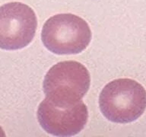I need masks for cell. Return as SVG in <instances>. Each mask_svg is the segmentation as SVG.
Masks as SVG:
<instances>
[{
	"mask_svg": "<svg viewBox=\"0 0 146 137\" xmlns=\"http://www.w3.org/2000/svg\"><path fill=\"white\" fill-rule=\"evenodd\" d=\"M103 115L110 121L128 123L136 120L146 109V91L131 78H118L106 84L99 97Z\"/></svg>",
	"mask_w": 146,
	"mask_h": 137,
	"instance_id": "6da1fadb",
	"label": "cell"
},
{
	"mask_svg": "<svg viewBox=\"0 0 146 137\" xmlns=\"http://www.w3.org/2000/svg\"><path fill=\"white\" fill-rule=\"evenodd\" d=\"M90 84V74L85 66L72 60L62 61L46 72L43 91L46 98L55 105L71 107L82 101Z\"/></svg>",
	"mask_w": 146,
	"mask_h": 137,
	"instance_id": "7a4b0ae2",
	"label": "cell"
},
{
	"mask_svg": "<svg viewBox=\"0 0 146 137\" xmlns=\"http://www.w3.org/2000/svg\"><path fill=\"white\" fill-rule=\"evenodd\" d=\"M41 39L46 48L55 54H77L89 45L91 31L83 18L73 14H59L46 21Z\"/></svg>",
	"mask_w": 146,
	"mask_h": 137,
	"instance_id": "3957f363",
	"label": "cell"
},
{
	"mask_svg": "<svg viewBox=\"0 0 146 137\" xmlns=\"http://www.w3.org/2000/svg\"><path fill=\"white\" fill-rule=\"evenodd\" d=\"M37 19L34 10L21 2H9L0 6V48L20 50L34 39Z\"/></svg>",
	"mask_w": 146,
	"mask_h": 137,
	"instance_id": "277c9868",
	"label": "cell"
},
{
	"mask_svg": "<svg viewBox=\"0 0 146 137\" xmlns=\"http://www.w3.org/2000/svg\"><path fill=\"white\" fill-rule=\"evenodd\" d=\"M37 119L48 133L56 136H72L84 129L88 111L82 100L71 107H60L45 98L39 105Z\"/></svg>",
	"mask_w": 146,
	"mask_h": 137,
	"instance_id": "5b68a950",
	"label": "cell"
},
{
	"mask_svg": "<svg viewBox=\"0 0 146 137\" xmlns=\"http://www.w3.org/2000/svg\"><path fill=\"white\" fill-rule=\"evenodd\" d=\"M5 136V134L3 132V130L0 127V136Z\"/></svg>",
	"mask_w": 146,
	"mask_h": 137,
	"instance_id": "8992f818",
	"label": "cell"
}]
</instances>
